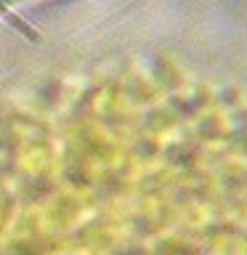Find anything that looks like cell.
Segmentation results:
<instances>
[{"label": "cell", "instance_id": "1", "mask_svg": "<svg viewBox=\"0 0 247 255\" xmlns=\"http://www.w3.org/2000/svg\"><path fill=\"white\" fill-rule=\"evenodd\" d=\"M112 120L91 170L0 186V255H247V0L138 27Z\"/></svg>", "mask_w": 247, "mask_h": 255}]
</instances>
